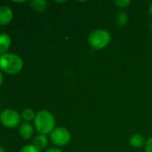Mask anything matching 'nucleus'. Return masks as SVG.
I'll return each instance as SVG.
<instances>
[{
    "label": "nucleus",
    "instance_id": "obj_1",
    "mask_svg": "<svg viewBox=\"0 0 152 152\" xmlns=\"http://www.w3.org/2000/svg\"><path fill=\"white\" fill-rule=\"evenodd\" d=\"M34 126L39 134L47 135L55 129L56 119L53 114L47 110H40L36 114Z\"/></svg>",
    "mask_w": 152,
    "mask_h": 152
},
{
    "label": "nucleus",
    "instance_id": "obj_2",
    "mask_svg": "<svg viewBox=\"0 0 152 152\" xmlns=\"http://www.w3.org/2000/svg\"><path fill=\"white\" fill-rule=\"evenodd\" d=\"M23 67V61L22 58L11 53H6L0 56V69L6 74H17Z\"/></svg>",
    "mask_w": 152,
    "mask_h": 152
},
{
    "label": "nucleus",
    "instance_id": "obj_3",
    "mask_svg": "<svg viewBox=\"0 0 152 152\" xmlns=\"http://www.w3.org/2000/svg\"><path fill=\"white\" fill-rule=\"evenodd\" d=\"M111 41V35L108 30L96 29L92 31L88 37V42L90 47L95 50H101L108 46Z\"/></svg>",
    "mask_w": 152,
    "mask_h": 152
},
{
    "label": "nucleus",
    "instance_id": "obj_4",
    "mask_svg": "<svg viewBox=\"0 0 152 152\" xmlns=\"http://www.w3.org/2000/svg\"><path fill=\"white\" fill-rule=\"evenodd\" d=\"M21 121V115L14 110L6 109L0 114L1 124L7 128H13L19 125Z\"/></svg>",
    "mask_w": 152,
    "mask_h": 152
},
{
    "label": "nucleus",
    "instance_id": "obj_5",
    "mask_svg": "<svg viewBox=\"0 0 152 152\" xmlns=\"http://www.w3.org/2000/svg\"><path fill=\"white\" fill-rule=\"evenodd\" d=\"M50 140L56 146L67 145L71 141L70 132L64 127H56L50 134Z\"/></svg>",
    "mask_w": 152,
    "mask_h": 152
},
{
    "label": "nucleus",
    "instance_id": "obj_6",
    "mask_svg": "<svg viewBox=\"0 0 152 152\" xmlns=\"http://www.w3.org/2000/svg\"><path fill=\"white\" fill-rule=\"evenodd\" d=\"M13 12L7 5L0 6V25H6L12 21Z\"/></svg>",
    "mask_w": 152,
    "mask_h": 152
},
{
    "label": "nucleus",
    "instance_id": "obj_7",
    "mask_svg": "<svg viewBox=\"0 0 152 152\" xmlns=\"http://www.w3.org/2000/svg\"><path fill=\"white\" fill-rule=\"evenodd\" d=\"M19 133H20V135L23 138V139H30L31 138V136L33 135V133H34V128L33 126L28 123V122H24L22 123L20 127H19Z\"/></svg>",
    "mask_w": 152,
    "mask_h": 152
},
{
    "label": "nucleus",
    "instance_id": "obj_8",
    "mask_svg": "<svg viewBox=\"0 0 152 152\" xmlns=\"http://www.w3.org/2000/svg\"><path fill=\"white\" fill-rule=\"evenodd\" d=\"M11 45V37L8 34H0V56L6 53L5 52Z\"/></svg>",
    "mask_w": 152,
    "mask_h": 152
},
{
    "label": "nucleus",
    "instance_id": "obj_9",
    "mask_svg": "<svg viewBox=\"0 0 152 152\" xmlns=\"http://www.w3.org/2000/svg\"><path fill=\"white\" fill-rule=\"evenodd\" d=\"M129 142H130V144L134 148H141L146 143L145 138L141 134H135L132 135Z\"/></svg>",
    "mask_w": 152,
    "mask_h": 152
},
{
    "label": "nucleus",
    "instance_id": "obj_10",
    "mask_svg": "<svg viewBox=\"0 0 152 152\" xmlns=\"http://www.w3.org/2000/svg\"><path fill=\"white\" fill-rule=\"evenodd\" d=\"M47 144V138L46 135H42V134H39V135H37L35 138H34V141H33V145L38 148L39 150H42L44 149Z\"/></svg>",
    "mask_w": 152,
    "mask_h": 152
},
{
    "label": "nucleus",
    "instance_id": "obj_11",
    "mask_svg": "<svg viewBox=\"0 0 152 152\" xmlns=\"http://www.w3.org/2000/svg\"><path fill=\"white\" fill-rule=\"evenodd\" d=\"M30 6L32 7V9L38 11V12H42L44 10H46L47 4L45 0H34L30 2Z\"/></svg>",
    "mask_w": 152,
    "mask_h": 152
},
{
    "label": "nucleus",
    "instance_id": "obj_12",
    "mask_svg": "<svg viewBox=\"0 0 152 152\" xmlns=\"http://www.w3.org/2000/svg\"><path fill=\"white\" fill-rule=\"evenodd\" d=\"M116 22L120 27L125 26L128 22V15L125 12H119L116 16Z\"/></svg>",
    "mask_w": 152,
    "mask_h": 152
},
{
    "label": "nucleus",
    "instance_id": "obj_13",
    "mask_svg": "<svg viewBox=\"0 0 152 152\" xmlns=\"http://www.w3.org/2000/svg\"><path fill=\"white\" fill-rule=\"evenodd\" d=\"M21 117L25 121H31V120H34V118L36 117V113L32 110H30V109H26V110H24L22 112Z\"/></svg>",
    "mask_w": 152,
    "mask_h": 152
},
{
    "label": "nucleus",
    "instance_id": "obj_14",
    "mask_svg": "<svg viewBox=\"0 0 152 152\" xmlns=\"http://www.w3.org/2000/svg\"><path fill=\"white\" fill-rule=\"evenodd\" d=\"M20 152H40V150L36 148L33 144H28L23 146L20 150Z\"/></svg>",
    "mask_w": 152,
    "mask_h": 152
},
{
    "label": "nucleus",
    "instance_id": "obj_15",
    "mask_svg": "<svg viewBox=\"0 0 152 152\" xmlns=\"http://www.w3.org/2000/svg\"><path fill=\"white\" fill-rule=\"evenodd\" d=\"M115 4L120 8H125L131 4V1L130 0H116Z\"/></svg>",
    "mask_w": 152,
    "mask_h": 152
},
{
    "label": "nucleus",
    "instance_id": "obj_16",
    "mask_svg": "<svg viewBox=\"0 0 152 152\" xmlns=\"http://www.w3.org/2000/svg\"><path fill=\"white\" fill-rule=\"evenodd\" d=\"M145 152H152V137L145 143Z\"/></svg>",
    "mask_w": 152,
    "mask_h": 152
},
{
    "label": "nucleus",
    "instance_id": "obj_17",
    "mask_svg": "<svg viewBox=\"0 0 152 152\" xmlns=\"http://www.w3.org/2000/svg\"><path fill=\"white\" fill-rule=\"evenodd\" d=\"M46 152H63L61 150H59L58 148H49L48 150H47Z\"/></svg>",
    "mask_w": 152,
    "mask_h": 152
},
{
    "label": "nucleus",
    "instance_id": "obj_18",
    "mask_svg": "<svg viewBox=\"0 0 152 152\" xmlns=\"http://www.w3.org/2000/svg\"><path fill=\"white\" fill-rule=\"evenodd\" d=\"M3 80H4V77H3V74L1 73V71H0V86L2 85V83H3Z\"/></svg>",
    "mask_w": 152,
    "mask_h": 152
},
{
    "label": "nucleus",
    "instance_id": "obj_19",
    "mask_svg": "<svg viewBox=\"0 0 152 152\" xmlns=\"http://www.w3.org/2000/svg\"><path fill=\"white\" fill-rule=\"evenodd\" d=\"M149 12H150V13H151V15L152 16V4L150 5V8H149Z\"/></svg>",
    "mask_w": 152,
    "mask_h": 152
},
{
    "label": "nucleus",
    "instance_id": "obj_20",
    "mask_svg": "<svg viewBox=\"0 0 152 152\" xmlns=\"http://www.w3.org/2000/svg\"><path fill=\"white\" fill-rule=\"evenodd\" d=\"M0 152H5L4 149V147H2L1 145H0Z\"/></svg>",
    "mask_w": 152,
    "mask_h": 152
},
{
    "label": "nucleus",
    "instance_id": "obj_21",
    "mask_svg": "<svg viewBox=\"0 0 152 152\" xmlns=\"http://www.w3.org/2000/svg\"><path fill=\"white\" fill-rule=\"evenodd\" d=\"M151 31H152V24H151Z\"/></svg>",
    "mask_w": 152,
    "mask_h": 152
}]
</instances>
